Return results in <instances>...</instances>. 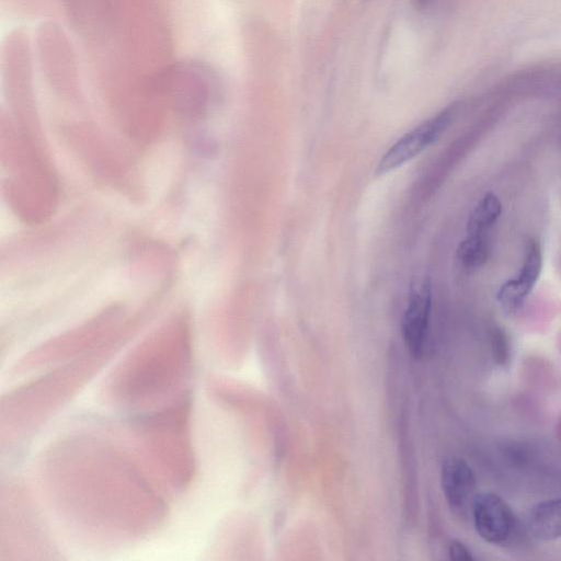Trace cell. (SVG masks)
Returning <instances> with one entry per match:
<instances>
[{
  "mask_svg": "<svg viewBox=\"0 0 561 561\" xmlns=\"http://www.w3.org/2000/svg\"><path fill=\"white\" fill-rule=\"evenodd\" d=\"M456 110V105H450L404 134L379 159L376 173L393 171L435 142L450 125Z\"/></svg>",
  "mask_w": 561,
  "mask_h": 561,
  "instance_id": "1",
  "label": "cell"
},
{
  "mask_svg": "<svg viewBox=\"0 0 561 561\" xmlns=\"http://www.w3.org/2000/svg\"><path fill=\"white\" fill-rule=\"evenodd\" d=\"M474 528L490 543L508 541L515 529V516L507 503L497 494L481 492L471 503Z\"/></svg>",
  "mask_w": 561,
  "mask_h": 561,
  "instance_id": "2",
  "label": "cell"
},
{
  "mask_svg": "<svg viewBox=\"0 0 561 561\" xmlns=\"http://www.w3.org/2000/svg\"><path fill=\"white\" fill-rule=\"evenodd\" d=\"M431 306V283L423 279L416 286H412L401 322L404 344L414 358H420L423 353Z\"/></svg>",
  "mask_w": 561,
  "mask_h": 561,
  "instance_id": "3",
  "label": "cell"
},
{
  "mask_svg": "<svg viewBox=\"0 0 561 561\" xmlns=\"http://www.w3.org/2000/svg\"><path fill=\"white\" fill-rule=\"evenodd\" d=\"M541 266V247L538 241L528 240L517 276L504 283L497 290L496 298L504 310L514 311L523 304L538 280Z\"/></svg>",
  "mask_w": 561,
  "mask_h": 561,
  "instance_id": "4",
  "label": "cell"
},
{
  "mask_svg": "<svg viewBox=\"0 0 561 561\" xmlns=\"http://www.w3.org/2000/svg\"><path fill=\"white\" fill-rule=\"evenodd\" d=\"M440 482L446 501L454 511H462L469 502L472 503L476 477L465 460L456 457L445 459Z\"/></svg>",
  "mask_w": 561,
  "mask_h": 561,
  "instance_id": "5",
  "label": "cell"
},
{
  "mask_svg": "<svg viewBox=\"0 0 561 561\" xmlns=\"http://www.w3.org/2000/svg\"><path fill=\"white\" fill-rule=\"evenodd\" d=\"M526 528L536 540L561 538V497L535 504L526 515Z\"/></svg>",
  "mask_w": 561,
  "mask_h": 561,
  "instance_id": "6",
  "label": "cell"
},
{
  "mask_svg": "<svg viewBox=\"0 0 561 561\" xmlns=\"http://www.w3.org/2000/svg\"><path fill=\"white\" fill-rule=\"evenodd\" d=\"M502 213V204L493 193L485 194L471 210L467 222V234L489 236L491 227Z\"/></svg>",
  "mask_w": 561,
  "mask_h": 561,
  "instance_id": "7",
  "label": "cell"
},
{
  "mask_svg": "<svg viewBox=\"0 0 561 561\" xmlns=\"http://www.w3.org/2000/svg\"><path fill=\"white\" fill-rule=\"evenodd\" d=\"M456 256L465 268L480 267L489 256V236L467 234L460 242Z\"/></svg>",
  "mask_w": 561,
  "mask_h": 561,
  "instance_id": "8",
  "label": "cell"
},
{
  "mask_svg": "<svg viewBox=\"0 0 561 561\" xmlns=\"http://www.w3.org/2000/svg\"><path fill=\"white\" fill-rule=\"evenodd\" d=\"M449 558L455 561H471L473 556L470 550L459 540H453L448 548Z\"/></svg>",
  "mask_w": 561,
  "mask_h": 561,
  "instance_id": "9",
  "label": "cell"
},
{
  "mask_svg": "<svg viewBox=\"0 0 561 561\" xmlns=\"http://www.w3.org/2000/svg\"><path fill=\"white\" fill-rule=\"evenodd\" d=\"M433 0H414V3L417 8L423 9L427 7Z\"/></svg>",
  "mask_w": 561,
  "mask_h": 561,
  "instance_id": "10",
  "label": "cell"
}]
</instances>
